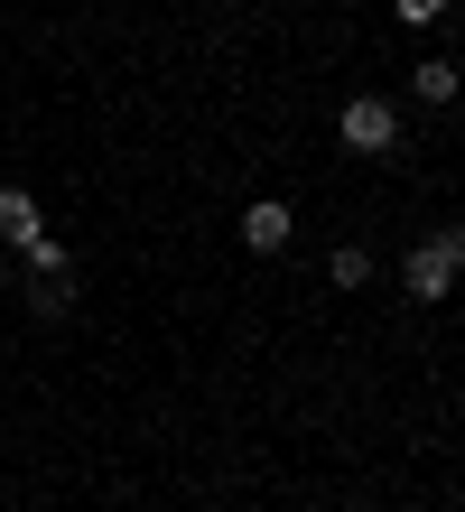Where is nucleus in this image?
Wrapping results in <instances>:
<instances>
[{"mask_svg": "<svg viewBox=\"0 0 465 512\" xmlns=\"http://www.w3.org/2000/svg\"><path fill=\"white\" fill-rule=\"evenodd\" d=\"M410 94L419 103H456V66H447V56H419V66H410Z\"/></svg>", "mask_w": 465, "mask_h": 512, "instance_id": "423d86ee", "label": "nucleus"}, {"mask_svg": "<svg viewBox=\"0 0 465 512\" xmlns=\"http://www.w3.org/2000/svg\"><path fill=\"white\" fill-rule=\"evenodd\" d=\"M47 215H38V196L28 187H0V243H38Z\"/></svg>", "mask_w": 465, "mask_h": 512, "instance_id": "20e7f679", "label": "nucleus"}, {"mask_svg": "<svg viewBox=\"0 0 465 512\" xmlns=\"http://www.w3.org/2000/svg\"><path fill=\"white\" fill-rule=\"evenodd\" d=\"M289 233L298 224H289V205H279V196H261L252 215H242V243H252V252H289Z\"/></svg>", "mask_w": 465, "mask_h": 512, "instance_id": "7ed1b4c3", "label": "nucleus"}, {"mask_svg": "<svg viewBox=\"0 0 465 512\" xmlns=\"http://www.w3.org/2000/svg\"><path fill=\"white\" fill-rule=\"evenodd\" d=\"M326 270H335V289H363V280H372V252H363V243H345Z\"/></svg>", "mask_w": 465, "mask_h": 512, "instance_id": "0eeeda50", "label": "nucleus"}, {"mask_svg": "<svg viewBox=\"0 0 465 512\" xmlns=\"http://www.w3.org/2000/svg\"><path fill=\"white\" fill-rule=\"evenodd\" d=\"M456 270H465V233H428V243L400 261V289H410V298H447Z\"/></svg>", "mask_w": 465, "mask_h": 512, "instance_id": "f257e3e1", "label": "nucleus"}, {"mask_svg": "<svg viewBox=\"0 0 465 512\" xmlns=\"http://www.w3.org/2000/svg\"><path fill=\"white\" fill-rule=\"evenodd\" d=\"M391 10L410 19V28H438V19H447V0H391Z\"/></svg>", "mask_w": 465, "mask_h": 512, "instance_id": "6e6552de", "label": "nucleus"}, {"mask_svg": "<svg viewBox=\"0 0 465 512\" xmlns=\"http://www.w3.org/2000/svg\"><path fill=\"white\" fill-rule=\"evenodd\" d=\"M335 131H345V149H363V159H391V149H400V103L354 94L345 112H335Z\"/></svg>", "mask_w": 465, "mask_h": 512, "instance_id": "f03ea898", "label": "nucleus"}, {"mask_svg": "<svg viewBox=\"0 0 465 512\" xmlns=\"http://www.w3.org/2000/svg\"><path fill=\"white\" fill-rule=\"evenodd\" d=\"M19 261H28V280H56V289H75V261H66V243H19Z\"/></svg>", "mask_w": 465, "mask_h": 512, "instance_id": "39448f33", "label": "nucleus"}]
</instances>
